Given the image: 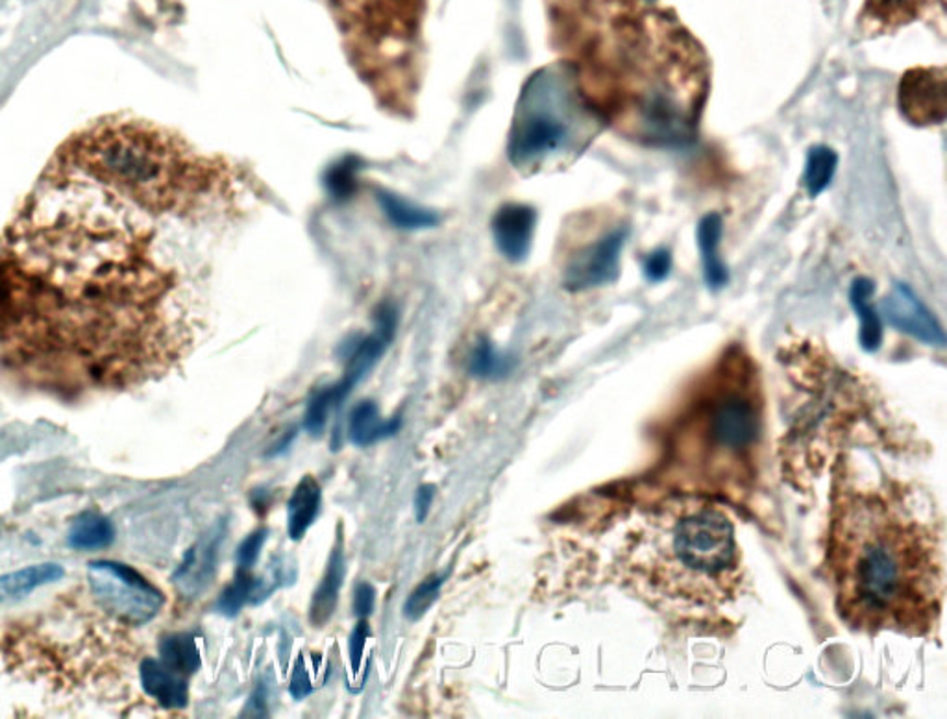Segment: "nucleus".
<instances>
[{"label":"nucleus","instance_id":"1","mask_svg":"<svg viewBox=\"0 0 947 719\" xmlns=\"http://www.w3.org/2000/svg\"><path fill=\"white\" fill-rule=\"evenodd\" d=\"M258 196L250 170L158 124L78 130L0 239V364L59 392L161 374Z\"/></svg>","mask_w":947,"mask_h":719},{"label":"nucleus","instance_id":"2","mask_svg":"<svg viewBox=\"0 0 947 719\" xmlns=\"http://www.w3.org/2000/svg\"><path fill=\"white\" fill-rule=\"evenodd\" d=\"M637 4L613 0L573 26L557 42L562 61L605 124L644 147H683L708 102V56L676 18Z\"/></svg>","mask_w":947,"mask_h":719},{"label":"nucleus","instance_id":"3","mask_svg":"<svg viewBox=\"0 0 947 719\" xmlns=\"http://www.w3.org/2000/svg\"><path fill=\"white\" fill-rule=\"evenodd\" d=\"M827 564L836 610L854 629L918 637L938 621L946 591L940 531L900 486H835Z\"/></svg>","mask_w":947,"mask_h":719},{"label":"nucleus","instance_id":"4","mask_svg":"<svg viewBox=\"0 0 947 719\" xmlns=\"http://www.w3.org/2000/svg\"><path fill=\"white\" fill-rule=\"evenodd\" d=\"M760 435L759 372L743 346H729L690 386L668 427V470L689 491L740 488L754 474Z\"/></svg>","mask_w":947,"mask_h":719},{"label":"nucleus","instance_id":"5","mask_svg":"<svg viewBox=\"0 0 947 719\" xmlns=\"http://www.w3.org/2000/svg\"><path fill=\"white\" fill-rule=\"evenodd\" d=\"M626 566L655 597L684 608L718 607L740 585V551L724 510L672 499L646 516L627 544Z\"/></svg>","mask_w":947,"mask_h":719},{"label":"nucleus","instance_id":"6","mask_svg":"<svg viewBox=\"0 0 947 719\" xmlns=\"http://www.w3.org/2000/svg\"><path fill=\"white\" fill-rule=\"evenodd\" d=\"M352 65L391 110L408 112L416 94V56L426 0H324Z\"/></svg>","mask_w":947,"mask_h":719},{"label":"nucleus","instance_id":"7","mask_svg":"<svg viewBox=\"0 0 947 719\" xmlns=\"http://www.w3.org/2000/svg\"><path fill=\"white\" fill-rule=\"evenodd\" d=\"M608 124L579 88L567 61L535 72L522 91L509 137L516 169L570 164Z\"/></svg>","mask_w":947,"mask_h":719},{"label":"nucleus","instance_id":"8","mask_svg":"<svg viewBox=\"0 0 947 719\" xmlns=\"http://www.w3.org/2000/svg\"><path fill=\"white\" fill-rule=\"evenodd\" d=\"M88 581L100 607L115 620L130 626H145L164 607V594L124 562H91Z\"/></svg>","mask_w":947,"mask_h":719},{"label":"nucleus","instance_id":"9","mask_svg":"<svg viewBox=\"0 0 947 719\" xmlns=\"http://www.w3.org/2000/svg\"><path fill=\"white\" fill-rule=\"evenodd\" d=\"M900 112L914 126L944 124L947 115V75L944 67L906 70L898 89Z\"/></svg>","mask_w":947,"mask_h":719},{"label":"nucleus","instance_id":"10","mask_svg":"<svg viewBox=\"0 0 947 719\" xmlns=\"http://www.w3.org/2000/svg\"><path fill=\"white\" fill-rule=\"evenodd\" d=\"M626 229H613L572 256L565 270V285L570 291L613 283L621 274V256Z\"/></svg>","mask_w":947,"mask_h":719},{"label":"nucleus","instance_id":"11","mask_svg":"<svg viewBox=\"0 0 947 719\" xmlns=\"http://www.w3.org/2000/svg\"><path fill=\"white\" fill-rule=\"evenodd\" d=\"M881 311L892 328L900 329L925 345H946V335L935 315L905 283H895L892 287V291L881 302Z\"/></svg>","mask_w":947,"mask_h":719},{"label":"nucleus","instance_id":"12","mask_svg":"<svg viewBox=\"0 0 947 719\" xmlns=\"http://www.w3.org/2000/svg\"><path fill=\"white\" fill-rule=\"evenodd\" d=\"M224 538V524L205 532L199 542L186 553L180 568L175 572V586L181 596L199 597L215 577L216 557Z\"/></svg>","mask_w":947,"mask_h":719},{"label":"nucleus","instance_id":"13","mask_svg":"<svg viewBox=\"0 0 947 719\" xmlns=\"http://www.w3.org/2000/svg\"><path fill=\"white\" fill-rule=\"evenodd\" d=\"M935 10L944 12V0H866L860 23L866 34H887Z\"/></svg>","mask_w":947,"mask_h":719},{"label":"nucleus","instance_id":"14","mask_svg":"<svg viewBox=\"0 0 947 719\" xmlns=\"http://www.w3.org/2000/svg\"><path fill=\"white\" fill-rule=\"evenodd\" d=\"M537 213L530 205L508 204L492 218V234L498 248L511 261L526 259L532 248Z\"/></svg>","mask_w":947,"mask_h":719},{"label":"nucleus","instance_id":"15","mask_svg":"<svg viewBox=\"0 0 947 719\" xmlns=\"http://www.w3.org/2000/svg\"><path fill=\"white\" fill-rule=\"evenodd\" d=\"M140 677L143 690L156 699L161 707L167 710H181L188 707V681L165 666L164 662L145 659L141 662Z\"/></svg>","mask_w":947,"mask_h":719},{"label":"nucleus","instance_id":"16","mask_svg":"<svg viewBox=\"0 0 947 719\" xmlns=\"http://www.w3.org/2000/svg\"><path fill=\"white\" fill-rule=\"evenodd\" d=\"M346 562L345 550H343V538L339 537L334 550L330 553L326 572L322 577L321 585L316 586L313 599H311L310 621L313 627H324L332 620L337 602H339L341 586L345 581Z\"/></svg>","mask_w":947,"mask_h":719},{"label":"nucleus","instance_id":"17","mask_svg":"<svg viewBox=\"0 0 947 719\" xmlns=\"http://www.w3.org/2000/svg\"><path fill=\"white\" fill-rule=\"evenodd\" d=\"M400 426H402L400 416L383 420L378 404L372 400H365L350 411L346 437L354 446H372L378 440L389 439L392 435H397Z\"/></svg>","mask_w":947,"mask_h":719},{"label":"nucleus","instance_id":"18","mask_svg":"<svg viewBox=\"0 0 947 719\" xmlns=\"http://www.w3.org/2000/svg\"><path fill=\"white\" fill-rule=\"evenodd\" d=\"M322 488L313 475H305L287 503V535L294 542L305 537L321 510Z\"/></svg>","mask_w":947,"mask_h":719},{"label":"nucleus","instance_id":"19","mask_svg":"<svg viewBox=\"0 0 947 719\" xmlns=\"http://www.w3.org/2000/svg\"><path fill=\"white\" fill-rule=\"evenodd\" d=\"M65 575L64 568L56 562H42L0 575V605L19 602L30 596L40 586L58 583Z\"/></svg>","mask_w":947,"mask_h":719},{"label":"nucleus","instance_id":"20","mask_svg":"<svg viewBox=\"0 0 947 719\" xmlns=\"http://www.w3.org/2000/svg\"><path fill=\"white\" fill-rule=\"evenodd\" d=\"M873 293H876V285L868 278H857L851 285V291H849V300H851L855 313L860 318V346L870 353L878 351L883 345L881 316L870 302Z\"/></svg>","mask_w":947,"mask_h":719},{"label":"nucleus","instance_id":"21","mask_svg":"<svg viewBox=\"0 0 947 719\" xmlns=\"http://www.w3.org/2000/svg\"><path fill=\"white\" fill-rule=\"evenodd\" d=\"M724 224L716 213L703 217L698 226V245L702 251L703 274L711 289H722L729 280L724 261L720 258V240Z\"/></svg>","mask_w":947,"mask_h":719},{"label":"nucleus","instance_id":"22","mask_svg":"<svg viewBox=\"0 0 947 719\" xmlns=\"http://www.w3.org/2000/svg\"><path fill=\"white\" fill-rule=\"evenodd\" d=\"M113 540H115V527L112 520L94 510H86L77 516L67 535V544L73 550L80 551L104 550L113 544Z\"/></svg>","mask_w":947,"mask_h":719},{"label":"nucleus","instance_id":"23","mask_svg":"<svg viewBox=\"0 0 947 719\" xmlns=\"http://www.w3.org/2000/svg\"><path fill=\"white\" fill-rule=\"evenodd\" d=\"M159 661L165 666L178 673L181 677H189L199 672L200 651L191 634H169L161 638L159 642Z\"/></svg>","mask_w":947,"mask_h":719},{"label":"nucleus","instance_id":"24","mask_svg":"<svg viewBox=\"0 0 947 719\" xmlns=\"http://www.w3.org/2000/svg\"><path fill=\"white\" fill-rule=\"evenodd\" d=\"M380 204L386 211L387 217L397 228L404 229H421L432 228L439 223V217L432 211L421 210L416 205L405 202L397 194L386 193L380 191Z\"/></svg>","mask_w":947,"mask_h":719},{"label":"nucleus","instance_id":"25","mask_svg":"<svg viewBox=\"0 0 947 719\" xmlns=\"http://www.w3.org/2000/svg\"><path fill=\"white\" fill-rule=\"evenodd\" d=\"M836 167H838V156L833 148L824 147V145L811 148L803 182H805L807 193L813 199L829 188L833 178H835Z\"/></svg>","mask_w":947,"mask_h":719},{"label":"nucleus","instance_id":"26","mask_svg":"<svg viewBox=\"0 0 947 719\" xmlns=\"http://www.w3.org/2000/svg\"><path fill=\"white\" fill-rule=\"evenodd\" d=\"M254 583L256 580L248 575V570H239L235 573V580L224 588L223 594L216 599V613H221L224 618H235L239 615L246 603H250Z\"/></svg>","mask_w":947,"mask_h":719},{"label":"nucleus","instance_id":"27","mask_svg":"<svg viewBox=\"0 0 947 719\" xmlns=\"http://www.w3.org/2000/svg\"><path fill=\"white\" fill-rule=\"evenodd\" d=\"M509 369H511L509 359L500 356L494 350V346L491 345V340L487 339H481L476 345L472 353H470V359H468L470 374L476 375V378H483V380H492V378L508 374Z\"/></svg>","mask_w":947,"mask_h":719},{"label":"nucleus","instance_id":"28","mask_svg":"<svg viewBox=\"0 0 947 719\" xmlns=\"http://www.w3.org/2000/svg\"><path fill=\"white\" fill-rule=\"evenodd\" d=\"M339 407L341 405L337 404V400H335L332 386H326V389L316 391L315 394L311 396L310 402H308V407H305V431H308L311 437H321V435L324 434V427H326L330 413H332V411L339 409Z\"/></svg>","mask_w":947,"mask_h":719},{"label":"nucleus","instance_id":"29","mask_svg":"<svg viewBox=\"0 0 947 719\" xmlns=\"http://www.w3.org/2000/svg\"><path fill=\"white\" fill-rule=\"evenodd\" d=\"M445 583L443 575H430L424 583L416 586L404 605V616L410 621H419L426 616L427 610L439 597L441 586Z\"/></svg>","mask_w":947,"mask_h":719},{"label":"nucleus","instance_id":"30","mask_svg":"<svg viewBox=\"0 0 947 719\" xmlns=\"http://www.w3.org/2000/svg\"><path fill=\"white\" fill-rule=\"evenodd\" d=\"M356 170L357 164H354V158H346L345 161L332 167L326 178L330 193L337 199H348L356 188Z\"/></svg>","mask_w":947,"mask_h":719},{"label":"nucleus","instance_id":"31","mask_svg":"<svg viewBox=\"0 0 947 719\" xmlns=\"http://www.w3.org/2000/svg\"><path fill=\"white\" fill-rule=\"evenodd\" d=\"M267 538H269V531L267 529H258V531L252 532L248 537L241 542L239 550H237V564H239V570H250L256 562H258L259 555H261V550H264L265 542H267Z\"/></svg>","mask_w":947,"mask_h":719},{"label":"nucleus","instance_id":"32","mask_svg":"<svg viewBox=\"0 0 947 719\" xmlns=\"http://www.w3.org/2000/svg\"><path fill=\"white\" fill-rule=\"evenodd\" d=\"M370 638V627L367 618H361L357 621V626L352 629L350 638H348V655H350L352 670L359 672L363 661V651L367 645V640Z\"/></svg>","mask_w":947,"mask_h":719},{"label":"nucleus","instance_id":"33","mask_svg":"<svg viewBox=\"0 0 947 719\" xmlns=\"http://www.w3.org/2000/svg\"><path fill=\"white\" fill-rule=\"evenodd\" d=\"M672 269V256L667 248L651 251L644 261V274L649 281H662L670 274Z\"/></svg>","mask_w":947,"mask_h":719},{"label":"nucleus","instance_id":"34","mask_svg":"<svg viewBox=\"0 0 947 719\" xmlns=\"http://www.w3.org/2000/svg\"><path fill=\"white\" fill-rule=\"evenodd\" d=\"M289 692H291V696H293L297 701L305 699V697L311 696V692H313L310 673H308V667H305L304 655H299V659H297L293 675H291V683H289Z\"/></svg>","mask_w":947,"mask_h":719},{"label":"nucleus","instance_id":"35","mask_svg":"<svg viewBox=\"0 0 947 719\" xmlns=\"http://www.w3.org/2000/svg\"><path fill=\"white\" fill-rule=\"evenodd\" d=\"M376 591L369 583H359L354 591V613L357 618H369L375 613Z\"/></svg>","mask_w":947,"mask_h":719},{"label":"nucleus","instance_id":"36","mask_svg":"<svg viewBox=\"0 0 947 719\" xmlns=\"http://www.w3.org/2000/svg\"><path fill=\"white\" fill-rule=\"evenodd\" d=\"M267 686L261 683L258 685V688L254 690L250 699L246 703L245 712L241 714V716H245V718H267L269 712H267Z\"/></svg>","mask_w":947,"mask_h":719},{"label":"nucleus","instance_id":"37","mask_svg":"<svg viewBox=\"0 0 947 719\" xmlns=\"http://www.w3.org/2000/svg\"><path fill=\"white\" fill-rule=\"evenodd\" d=\"M437 494V486L421 485L415 494V515L416 521H424L427 518V513L432 509L433 497Z\"/></svg>","mask_w":947,"mask_h":719}]
</instances>
